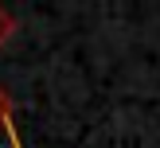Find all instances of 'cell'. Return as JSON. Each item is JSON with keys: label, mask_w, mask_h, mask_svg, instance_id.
<instances>
[{"label": "cell", "mask_w": 160, "mask_h": 148, "mask_svg": "<svg viewBox=\"0 0 160 148\" xmlns=\"http://www.w3.org/2000/svg\"><path fill=\"white\" fill-rule=\"evenodd\" d=\"M4 136H8V144H12V148H23V144H20V129H16V125L4 132Z\"/></svg>", "instance_id": "3957f363"}, {"label": "cell", "mask_w": 160, "mask_h": 148, "mask_svg": "<svg viewBox=\"0 0 160 148\" xmlns=\"http://www.w3.org/2000/svg\"><path fill=\"white\" fill-rule=\"evenodd\" d=\"M16 31H20V20H16V16L8 12L4 4H0V51L12 43V35H16Z\"/></svg>", "instance_id": "6da1fadb"}, {"label": "cell", "mask_w": 160, "mask_h": 148, "mask_svg": "<svg viewBox=\"0 0 160 148\" xmlns=\"http://www.w3.org/2000/svg\"><path fill=\"white\" fill-rule=\"evenodd\" d=\"M16 125V101H12V93L0 86V132H8Z\"/></svg>", "instance_id": "7a4b0ae2"}]
</instances>
